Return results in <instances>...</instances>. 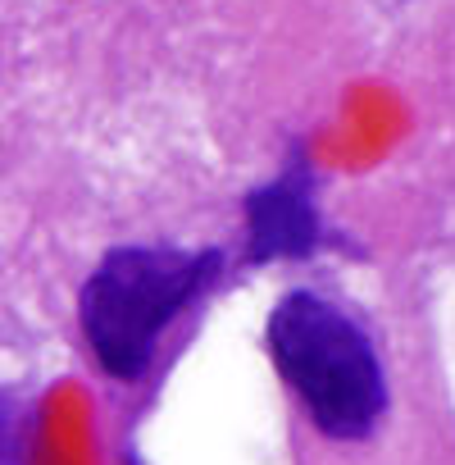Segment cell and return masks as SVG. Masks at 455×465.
I'll return each instance as SVG.
<instances>
[{"instance_id": "6da1fadb", "label": "cell", "mask_w": 455, "mask_h": 465, "mask_svg": "<svg viewBox=\"0 0 455 465\" xmlns=\"http://www.w3.org/2000/svg\"><path fill=\"white\" fill-rule=\"evenodd\" d=\"M269 356L328 442H364L387 415V379L369 333L315 292H287L269 315Z\"/></svg>"}, {"instance_id": "7a4b0ae2", "label": "cell", "mask_w": 455, "mask_h": 465, "mask_svg": "<svg viewBox=\"0 0 455 465\" xmlns=\"http://www.w3.org/2000/svg\"><path fill=\"white\" fill-rule=\"evenodd\" d=\"M214 252H173V247H119L110 252L78 302L82 333L96 361L114 379H137L160 333L187 311V302L214 279Z\"/></svg>"}, {"instance_id": "3957f363", "label": "cell", "mask_w": 455, "mask_h": 465, "mask_svg": "<svg viewBox=\"0 0 455 465\" xmlns=\"http://www.w3.org/2000/svg\"><path fill=\"white\" fill-rule=\"evenodd\" d=\"M247 214H251V256L256 261L301 256L315 247V205H310V187L301 173H287L274 187L256 192Z\"/></svg>"}]
</instances>
